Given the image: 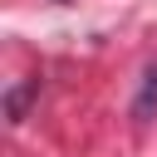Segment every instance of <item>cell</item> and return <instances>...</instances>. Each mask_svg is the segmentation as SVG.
Instances as JSON below:
<instances>
[{"mask_svg": "<svg viewBox=\"0 0 157 157\" xmlns=\"http://www.w3.org/2000/svg\"><path fill=\"white\" fill-rule=\"evenodd\" d=\"M132 118H137V123H152V118H157V59H152L147 74H142V88H137V98H132Z\"/></svg>", "mask_w": 157, "mask_h": 157, "instance_id": "cell-1", "label": "cell"}, {"mask_svg": "<svg viewBox=\"0 0 157 157\" xmlns=\"http://www.w3.org/2000/svg\"><path fill=\"white\" fill-rule=\"evenodd\" d=\"M34 93H39V78H29V83H15V88L5 93V118H10V123H20Z\"/></svg>", "mask_w": 157, "mask_h": 157, "instance_id": "cell-2", "label": "cell"}, {"mask_svg": "<svg viewBox=\"0 0 157 157\" xmlns=\"http://www.w3.org/2000/svg\"><path fill=\"white\" fill-rule=\"evenodd\" d=\"M54 5H69V0H54Z\"/></svg>", "mask_w": 157, "mask_h": 157, "instance_id": "cell-3", "label": "cell"}]
</instances>
